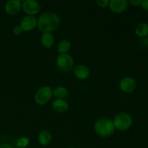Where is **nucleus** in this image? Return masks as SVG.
<instances>
[{"label":"nucleus","instance_id":"1","mask_svg":"<svg viewBox=\"0 0 148 148\" xmlns=\"http://www.w3.org/2000/svg\"><path fill=\"white\" fill-rule=\"evenodd\" d=\"M61 19L59 14L53 12H46L37 19V27L42 33H53L60 25Z\"/></svg>","mask_w":148,"mask_h":148},{"label":"nucleus","instance_id":"2","mask_svg":"<svg viewBox=\"0 0 148 148\" xmlns=\"http://www.w3.org/2000/svg\"><path fill=\"white\" fill-rule=\"evenodd\" d=\"M94 130L98 137L107 138L114 134L116 129L112 120L108 118H101L95 121Z\"/></svg>","mask_w":148,"mask_h":148},{"label":"nucleus","instance_id":"3","mask_svg":"<svg viewBox=\"0 0 148 148\" xmlns=\"http://www.w3.org/2000/svg\"><path fill=\"white\" fill-rule=\"evenodd\" d=\"M116 130L121 132L127 131L133 124L132 116L127 112H120L114 116L112 120Z\"/></svg>","mask_w":148,"mask_h":148},{"label":"nucleus","instance_id":"4","mask_svg":"<svg viewBox=\"0 0 148 148\" xmlns=\"http://www.w3.org/2000/svg\"><path fill=\"white\" fill-rule=\"evenodd\" d=\"M58 69L63 72H69L74 68L75 60L69 53H59L56 59Z\"/></svg>","mask_w":148,"mask_h":148},{"label":"nucleus","instance_id":"5","mask_svg":"<svg viewBox=\"0 0 148 148\" xmlns=\"http://www.w3.org/2000/svg\"><path fill=\"white\" fill-rule=\"evenodd\" d=\"M53 96V90L49 86H42L35 94V101L39 106L47 104Z\"/></svg>","mask_w":148,"mask_h":148},{"label":"nucleus","instance_id":"6","mask_svg":"<svg viewBox=\"0 0 148 148\" xmlns=\"http://www.w3.org/2000/svg\"><path fill=\"white\" fill-rule=\"evenodd\" d=\"M22 9L27 15L34 16L40 11V5L36 0H25L22 2Z\"/></svg>","mask_w":148,"mask_h":148},{"label":"nucleus","instance_id":"7","mask_svg":"<svg viewBox=\"0 0 148 148\" xmlns=\"http://www.w3.org/2000/svg\"><path fill=\"white\" fill-rule=\"evenodd\" d=\"M137 88V81L134 78L126 76L121 79L119 82V88L125 93H132Z\"/></svg>","mask_w":148,"mask_h":148},{"label":"nucleus","instance_id":"8","mask_svg":"<svg viewBox=\"0 0 148 148\" xmlns=\"http://www.w3.org/2000/svg\"><path fill=\"white\" fill-rule=\"evenodd\" d=\"M129 1L127 0H111L109 2L110 10L115 14H121L127 10Z\"/></svg>","mask_w":148,"mask_h":148},{"label":"nucleus","instance_id":"9","mask_svg":"<svg viewBox=\"0 0 148 148\" xmlns=\"http://www.w3.org/2000/svg\"><path fill=\"white\" fill-rule=\"evenodd\" d=\"M19 25L21 27L23 31H32L37 27V19L34 16L26 15L22 19Z\"/></svg>","mask_w":148,"mask_h":148},{"label":"nucleus","instance_id":"10","mask_svg":"<svg viewBox=\"0 0 148 148\" xmlns=\"http://www.w3.org/2000/svg\"><path fill=\"white\" fill-rule=\"evenodd\" d=\"M22 10V2L20 0H10L4 5L6 13L10 15H15Z\"/></svg>","mask_w":148,"mask_h":148},{"label":"nucleus","instance_id":"11","mask_svg":"<svg viewBox=\"0 0 148 148\" xmlns=\"http://www.w3.org/2000/svg\"><path fill=\"white\" fill-rule=\"evenodd\" d=\"M74 75L78 79L84 80L89 77L90 69L87 65L81 64L77 65L74 69Z\"/></svg>","mask_w":148,"mask_h":148},{"label":"nucleus","instance_id":"12","mask_svg":"<svg viewBox=\"0 0 148 148\" xmlns=\"http://www.w3.org/2000/svg\"><path fill=\"white\" fill-rule=\"evenodd\" d=\"M51 106L53 109L58 113H64L69 109V103L64 99H55Z\"/></svg>","mask_w":148,"mask_h":148},{"label":"nucleus","instance_id":"13","mask_svg":"<svg viewBox=\"0 0 148 148\" xmlns=\"http://www.w3.org/2000/svg\"><path fill=\"white\" fill-rule=\"evenodd\" d=\"M53 140V136L51 133L48 130H43L40 132L38 137V140L40 145L42 146H48L51 143Z\"/></svg>","mask_w":148,"mask_h":148},{"label":"nucleus","instance_id":"14","mask_svg":"<svg viewBox=\"0 0 148 148\" xmlns=\"http://www.w3.org/2000/svg\"><path fill=\"white\" fill-rule=\"evenodd\" d=\"M40 43L45 49H51L54 43V36L51 33H42Z\"/></svg>","mask_w":148,"mask_h":148},{"label":"nucleus","instance_id":"15","mask_svg":"<svg viewBox=\"0 0 148 148\" xmlns=\"http://www.w3.org/2000/svg\"><path fill=\"white\" fill-rule=\"evenodd\" d=\"M53 95L56 99H64L69 95V90L64 86H58L53 90Z\"/></svg>","mask_w":148,"mask_h":148},{"label":"nucleus","instance_id":"16","mask_svg":"<svg viewBox=\"0 0 148 148\" xmlns=\"http://www.w3.org/2000/svg\"><path fill=\"white\" fill-rule=\"evenodd\" d=\"M135 33L140 38L148 36V24L146 23H140L136 26Z\"/></svg>","mask_w":148,"mask_h":148},{"label":"nucleus","instance_id":"17","mask_svg":"<svg viewBox=\"0 0 148 148\" xmlns=\"http://www.w3.org/2000/svg\"><path fill=\"white\" fill-rule=\"evenodd\" d=\"M71 47H72V45H71L70 41L66 39H63L58 43V52L59 53H68V52L70 51Z\"/></svg>","mask_w":148,"mask_h":148},{"label":"nucleus","instance_id":"18","mask_svg":"<svg viewBox=\"0 0 148 148\" xmlns=\"http://www.w3.org/2000/svg\"><path fill=\"white\" fill-rule=\"evenodd\" d=\"M30 144V138L28 137H21L17 139L16 146L18 148H25Z\"/></svg>","mask_w":148,"mask_h":148},{"label":"nucleus","instance_id":"19","mask_svg":"<svg viewBox=\"0 0 148 148\" xmlns=\"http://www.w3.org/2000/svg\"><path fill=\"white\" fill-rule=\"evenodd\" d=\"M110 1L108 0H97L96 4L101 8H106L109 5Z\"/></svg>","mask_w":148,"mask_h":148},{"label":"nucleus","instance_id":"20","mask_svg":"<svg viewBox=\"0 0 148 148\" xmlns=\"http://www.w3.org/2000/svg\"><path fill=\"white\" fill-rule=\"evenodd\" d=\"M139 43L142 48L145 49H148V36L145 38H143L139 40Z\"/></svg>","mask_w":148,"mask_h":148},{"label":"nucleus","instance_id":"21","mask_svg":"<svg viewBox=\"0 0 148 148\" xmlns=\"http://www.w3.org/2000/svg\"><path fill=\"white\" fill-rule=\"evenodd\" d=\"M23 32V30H22L21 27L20 25H15L12 28V33L16 36H20Z\"/></svg>","mask_w":148,"mask_h":148},{"label":"nucleus","instance_id":"22","mask_svg":"<svg viewBox=\"0 0 148 148\" xmlns=\"http://www.w3.org/2000/svg\"><path fill=\"white\" fill-rule=\"evenodd\" d=\"M129 1V4H132V6H134V7H138V6L141 5L142 1L140 0H130Z\"/></svg>","mask_w":148,"mask_h":148},{"label":"nucleus","instance_id":"23","mask_svg":"<svg viewBox=\"0 0 148 148\" xmlns=\"http://www.w3.org/2000/svg\"><path fill=\"white\" fill-rule=\"evenodd\" d=\"M141 7L145 11L148 12V0H143L141 2Z\"/></svg>","mask_w":148,"mask_h":148},{"label":"nucleus","instance_id":"24","mask_svg":"<svg viewBox=\"0 0 148 148\" xmlns=\"http://www.w3.org/2000/svg\"><path fill=\"white\" fill-rule=\"evenodd\" d=\"M0 148H14V147L10 144H7V143H3V144L0 145Z\"/></svg>","mask_w":148,"mask_h":148},{"label":"nucleus","instance_id":"25","mask_svg":"<svg viewBox=\"0 0 148 148\" xmlns=\"http://www.w3.org/2000/svg\"><path fill=\"white\" fill-rule=\"evenodd\" d=\"M67 148H76V147H67Z\"/></svg>","mask_w":148,"mask_h":148}]
</instances>
